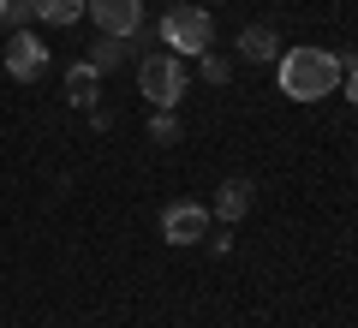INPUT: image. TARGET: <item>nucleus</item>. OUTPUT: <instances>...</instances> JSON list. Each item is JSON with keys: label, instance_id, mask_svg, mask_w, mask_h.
Masks as SVG:
<instances>
[{"label": "nucleus", "instance_id": "9d476101", "mask_svg": "<svg viewBox=\"0 0 358 328\" xmlns=\"http://www.w3.org/2000/svg\"><path fill=\"white\" fill-rule=\"evenodd\" d=\"M90 0H30V13L48 18V24H72V18H84Z\"/></svg>", "mask_w": 358, "mask_h": 328}, {"label": "nucleus", "instance_id": "f03ea898", "mask_svg": "<svg viewBox=\"0 0 358 328\" xmlns=\"http://www.w3.org/2000/svg\"><path fill=\"white\" fill-rule=\"evenodd\" d=\"M162 42H167V54H209L215 48V18L203 13V6H173V13L162 18Z\"/></svg>", "mask_w": 358, "mask_h": 328}, {"label": "nucleus", "instance_id": "1a4fd4ad", "mask_svg": "<svg viewBox=\"0 0 358 328\" xmlns=\"http://www.w3.org/2000/svg\"><path fill=\"white\" fill-rule=\"evenodd\" d=\"M239 54L245 60H275V54H281V36H275L268 24H245L239 30Z\"/></svg>", "mask_w": 358, "mask_h": 328}, {"label": "nucleus", "instance_id": "423d86ee", "mask_svg": "<svg viewBox=\"0 0 358 328\" xmlns=\"http://www.w3.org/2000/svg\"><path fill=\"white\" fill-rule=\"evenodd\" d=\"M6 72H13L18 84H36V78L48 72V48H42V36L13 30V42H6Z\"/></svg>", "mask_w": 358, "mask_h": 328}, {"label": "nucleus", "instance_id": "dca6fc26", "mask_svg": "<svg viewBox=\"0 0 358 328\" xmlns=\"http://www.w3.org/2000/svg\"><path fill=\"white\" fill-rule=\"evenodd\" d=\"M0 18H6V0H0Z\"/></svg>", "mask_w": 358, "mask_h": 328}, {"label": "nucleus", "instance_id": "7ed1b4c3", "mask_svg": "<svg viewBox=\"0 0 358 328\" xmlns=\"http://www.w3.org/2000/svg\"><path fill=\"white\" fill-rule=\"evenodd\" d=\"M138 84H143V96H150V108H173V101L185 96V60H179V54H143Z\"/></svg>", "mask_w": 358, "mask_h": 328}, {"label": "nucleus", "instance_id": "20e7f679", "mask_svg": "<svg viewBox=\"0 0 358 328\" xmlns=\"http://www.w3.org/2000/svg\"><path fill=\"white\" fill-rule=\"evenodd\" d=\"M84 18H96L102 36H138L143 30V0H90Z\"/></svg>", "mask_w": 358, "mask_h": 328}, {"label": "nucleus", "instance_id": "6e6552de", "mask_svg": "<svg viewBox=\"0 0 358 328\" xmlns=\"http://www.w3.org/2000/svg\"><path fill=\"white\" fill-rule=\"evenodd\" d=\"M251 197H257L251 179H227L221 197H215V215H221V221H245V215H251Z\"/></svg>", "mask_w": 358, "mask_h": 328}, {"label": "nucleus", "instance_id": "2eb2a0df", "mask_svg": "<svg viewBox=\"0 0 358 328\" xmlns=\"http://www.w3.org/2000/svg\"><path fill=\"white\" fill-rule=\"evenodd\" d=\"M346 72H352V101H358V60H352V66H346Z\"/></svg>", "mask_w": 358, "mask_h": 328}, {"label": "nucleus", "instance_id": "9b49d317", "mask_svg": "<svg viewBox=\"0 0 358 328\" xmlns=\"http://www.w3.org/2000/svg\"><path fill=\"white\" fill-rule=\"evenodd\" d=\"M126 42H131V36H102L96 48H90V66H96V72H114V66H120V60L131 54Z\"/></svg>", "mask_w": 358, "mask_h": 328}, {"label": "nucleus", "instance_id": "4468645a", "mask_svg": "<svg viewBox=\"0 0 358 328\" xmlns=\"http://www.w3.org/2000/svg\"><path fill=\"white\" fill-rule=\"evenodd\" d=\"M24 18H36V13H30V0H6V24H24Z\"/></svg>", "mask_w": 358, "mask_h": 328}, {"label": "nucleus", "instance_id": "ddd939ff", "mask_svg": "<svg viewBox=\"0 0 358 328\" xmlns=\"http://www.w3.org/2000/svg\"><path fill=\"white\" fill-rule=\"evenodd\" d=\"M197 60H203V78H209V84H227V60H215V54H197Z\"/></svg>", "mask_w": 358, "mask_h": 328}, {"label": "nucleus", "instance_id": "39448f33", "mask_svg": "<svg viewBox=\"0 0 358 328\" xmlns=\"http://www.w3.org/2000/svg\"><path fill=\"white\" fill-rule=\"evenodd\" d=\"M209 233V209L203 203H167L162 209V239L167 245H197Z\"/></svg>", "mask_w": 358, "mask_h": 328}, {"label": "nucleus", "instance_id": "f257e3e1", "mask_svg": "<svg viewBox=\"0 0 358 328\" xmlns=\"http://www.w3.org/2000/svg\"><path fill=\"white\" fill-rule=\"evenodd\" d=\"M346 66L352 60H341V54H329V48H287L281 54V96L322 101V96H334V84L346 78Z\"/></svg>", "mask_w": 358, "mask_h": 328}, {"label": "nucleus", "instance_id": "f8f14e48", "mask_svg": "<svg viewBox=\"0 0 358 328\" xmlns=\"http://www.w3.org/2000/svg\"><path fill=\"white\" fill-rule=\"evenodd\" d=\"M150 138H155V143H179V120H173V108H155V114H150Z\"/></svg>", "mask_w": 358, "mask_h": 328}, {"label": "nucleus", "instance_id": "0eeeda50", "mask_svg": "<svg viewBox=\"0 0 358 328\" xmlns=\"http://www.w3.org/2000/svg\"><path fill=\"white\" fill-rule=\"evenodd\" d=\"M96 96H102V72H96V66H72V72H66V101H72V108H96Z\"/></svg>", "mask_w": 358, "mask_h": 328}]
</instances>
